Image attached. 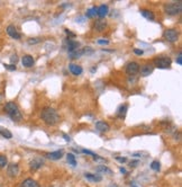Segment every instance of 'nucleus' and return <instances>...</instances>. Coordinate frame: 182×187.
I'll return each instance as SVG.
<instances>
[{"instance_id":"obj_1","label":"nucleus","mask_w":182,"mask_h":187,"mask_svg":"<svg viewBox=\"0 0 182 187\" xmlns=\"http://www.w3.org/2000/svg\"><path fill=\"white\" fill-rule=\"evenodd\" d=\"M41 117L44 121V123L48 126L55 125L56 123H59L60 121V115L59 113L56 112L54 108H51V107H46L42 111V114H41Z\"/></svg>"},{"instance_id":"obj_2","label":"nucleus","mask_w":182,"mask_h":187,"mask_svg":"<svg viewBox=\"0 0 182 187\" xmlns=\"http://www.w3.org/2000/svg\"><path fill=\"white\" fill-rule=\"evenodd\" d=\"M5 112L10 116V118L12 121L18 122V121H20L22 118V113H20L18 106H17L15 103H12V101H9V103L6 104L5 105Z\"/></svg>"},{"instance_id":"obj_3","label":"nucleus","mask_w":182,"mask_h":187,"mask_svg":"<svg viewBox=\"0 0 182 187\" xmlns=\"http://www.w3.org/2000/svg\"><path fill=\"white\" fill-rule=\"evenodd\" d=\"M164 10L168 15H179L182 10V3L181 1H177V3H166L164 6Z\"/></svg>"},{"instance_id":"obj_4","label":"nucleus","mask_w":182,"mask_h":187,"mask_svg":"<svg viewBox=\"0 0 182 187\" xmlns=\"http://www.w3.org/2000/svg\"><path fill=\"white\" fill-rule=\"evenodd\" d=\"M154 65L159 69H169L171 65V59L168 56H161L154 60Z\"/></svg>"},{"instance_id":"obj_5","label":"nucleus","mask_w":182,"mask_h":187,"mask_svg":"<svg viewBox=\"0 0 182 187\" xmlns=\"http://www.w3.org/2000/svg\"><path fill=\"white\" fill-rule=\"evenodd\" d=\"M178 37H179V34H178V32L175 31V29H173V28L166 29V31L164 32V39H165L168 42H171V43L177 42Z\"/></svg>"},{"instance_id":"obj_6","label":"nucleus","mask_w":182,"mask_h":187,"mask_svg":"<svg viewBox=\"0 0 182 187\" xmlns=\"http://www.w3.org/2000/svg\"><path fill=\"white\" fill-rule=\"evenodd\" d=\"M140 71V64L137 62H130L127 64L126 67V72L128 75H135Z\"/></svg>"},{"instance_id":"obj_7","label":"nucleus","mask_w":182,"mask_h":187,"mask_svg":"<svg viewBox=\"0 0 182 187\" xmlns=\"http://www.w3.org/2000/svg\"><path fill=\"white\" fill-rule=\"evenodd\" d=\"M7 174L9 177H17L19 174V167L17 164H10L7 168Z\"/></svg>"},{"instance_id":"obj_8","label":"nucleus","mask_w":182,"mask_h":187,"mask_svg":"<svg viewBox=\"0 0 182 187\" xmlns=\"http://www.w3.org/2000/svg\"><path fill=\"white\" fill-rule=\"evenodd\" d=\"M7 34H8V35L11 37V39H20V34H19V32L17 31V28L15 27L14 25H9L8 27H7Z\"/></svg>"},{"instance_id":"obj_9","label":"nucleus","mask_w":182,"mask_h":187,"mask_svg":"<svg viewBox=\"0 0 182 187\" xmlns=\"http://www.w3.org/2000/svg\"><path fill=\"white\" fill-rule=\"evenodd\" d=\"M22 65H24L25 68H32L34 65V63H35V61H34L33 56L26 54V55L22 56Z\"/></svg>"},{"instance_id":"obj_10","label":"nucleus","mask_w":182,"mask_h":187,"mask_svg":"<svg viewBox=\"0 0 182 187\" xmlns=\"http://www.w3.org/2000/svg\"><path fill=\"white\" fill-rule=\"evenodd\" d=\"M140 75H143V77H147V75H150L153 72L154 67L152 64H144L143 67L140 68Z\"/></svg>"},{"instance_id":"obj_11","label":"nucleus","mask_w":182,"mask_h":187,"mask_svg":"<svg viewBox=\"0 0 182 187\" xmlns=\"http://www.w3.org/2000/svg\"><path fill=\"white\" fill-rule=\"evenodd\" d=\"M79 46H80V43L79 42L73 41V39H67L66 48H67V51H69V53H70V52H73V51L78 50Z\"/></svg>"},{"instance_id":"obj_12","label":"nucleus","mask_w":182,"mask_h":187,"mask_svg":"<svg viewBox=\"0 0 182 187\" xmlns=\"http://www.w3.org/2000/svg\"><path fill=\"white\" fill-rule=\"evenodd\" d=\"M96 128H97L99 132H104V133H105V132L109 131L110 126H109V124L106 123V122H102V121H100V122H97V123H96Z\"/></svg>"},{"instance_id":"obj_13","label":"nucleus","mask_w":182,"mask_h":187,"mask_svg":"<svg viewBox=\"0 0 182 187\" xmlns=\"http://www.w3.org/2000/svg\"><path fill=\"white\" fill-rule=\"evenodd\" d=\"M69 70H70L71 72H72L74 75H81L82 71H83V69H82V68L80 67V65H78V64H74V63L69 64Z\"/></svg>"},{"instance_id":"obj_14","label":"nucleus","mask_w":182,"mask_h":187,"mask_svg":"<svg viewBox=\"0 0 182 187\" xmlns=\"http://www.w3.org/2000/svg\"><path fill=\"white\" fill-rule=\"evenodd\" d=\"M62 156H63V151L62 150L53 151V152H50V153L46 154V157L51 160H59L62 158Z\"/></svg>"},{"instance_id":"obj_15","label":"nucleus","mask_w":182,"mask_h":187,"mask_svg":"<svg viewBox=\"0 0 182 187\" xmlns=\"http://www.w3.org/2000/svg\"><path fill=\"white\" fill-rule=\"evenodd\" d=\"M20 187H39L38 183L36 180H34L33 178H27L22 183Z\"/></svg>"},{"instance_id":"obj_16","label":"nucleus","mask_w":182,"mask_h":187,"mask_svg":"<svg viewBox=\"0 0 182 187\" xmlns=\"http://www.w3.org/2000/svg\"><path fill=\"white\" fill-rule=\"evenodd\" d=\"M97 15H98L99 17H105L108 15V6L106 5H101L99 8H97Z\"/></svg>"},{"instance_id":"obj_17","label":"nucleus","mask_w":182,"mask_h":187,"mask_svg":"<svg viewBox=\"0 0 182 187\" xmlns=\"http://www.w3.org/2000/svg\"><path fill=\"white\" fill-rule=\"evenodd\" d=\"M106 26H107V23L102 19H98L97 22L95 23V29L97 32H102Z\"/></svg>"},{"instance_id":"obj_18","label":"nucleus","mask_w":182,"mask_h":187,"mask_svg":"<svg viewBox=\"0 0 182 187\" xmlns=\"http://www.w3.org/2000/svg\"><path fill=\"white\" fill-rule=\"evenodd\" d=\"M29 165H31V168L33 169V170H37V169H39V168L44 165V162H43V160H41V159H34L33 161H31Z\"/></svg>"},{"instance_id":"obj_19","label":"nucleus","mask_w":182,"mask_h":187,"mask_svg":"<svg viewBox=\"0 0 182 187\" xmlns=\"http://www.w3.org/2000/svg\"><path fill=\"white\" fill-rule=\"evenodd\" d=\"M84 52H86V51L79 48L78 50L73 51V52H70V53H69V56H70L71 59H79V58H80L81 55H83Z\"/></svg>"},{"instance_id":"obj_20","label":"nucleus","mask_w":182,"mask_h":187,"mask_svg":"<svg viewBox=\"0 0 182 187\" xmlns=\"http://www.w3.org/2000/svg\"><path fill=\"white\" fill-rule=\"evenodd\" d=\"M140 14H142V16L145 17L146 19H149V20H154L155 18L154 14L150 10H146V9H142V10H140Z\"/></svg>"},{"instance_id":"obj_21","label":"nucleus","mask_w":182,"mask_h":187,"mask_svg":"<svg viewBox=\"0 0 182 187\" xmlns=\"http://www.w3.org/2000/svg\"><path fill=\"white\" fill-rule=\"evenodd\" d=\"M0 135H2L6 139H11V138H12L11 132L9 131V130H7L6 127H3V126H0Z\"/></svg>"},{"instance_id":"obj_22","label":"nucleus","mask_w":182,"mask_h":187,"mask_svg":"<svg viewBox=\"0 0 182 187\" xmlns=\"http://www.w3.org/2000/svg\"><path fill=\"white\" fill-rule=\"evenodd\" d=\"M84 177L87 179H89V180H91V182H101V176H97V175H92V174H84Z\"/></svg>"},{"instance_id":"obj_23","label":"nucleus","mask_w":182,"mask_h":187,"mask_svg":"<svg viewBox=\"0 0 182 187\" xmlns=\"http://www.w3.org/2000/svg\"><path fill=\"white\" fill-rule=\"evenodd\" d=\"M126 112H127V106L126 105H123V106H121L119 108H118L117 111V115L119 116L121 118H123L125 115H126Z\"/></svg>"},{"instance_id":"obj_24","label":"nucleus","mask_w":182,"mask_h":187,"mask_svg":"<svg viewBox=\"0 0 182 187\" xmlns=\"http://www.w3.org/2000/svg\"><path fill=\"white\" fill-rule=\"evenodd\" d=\"M66 159H67V162H69L70 165L76 166V156H74V154L67 153L66 154Z\"/></svg>"},{"instance_id":"obj_25","label":"nucleus","mask_w":182,"mask_h":187,"mask_svg":"<svg viewBox=\"0 0 182 187\" xmlns=\"http://www.w3.org/2000/svg\"><path fill=\"white\" fill-rule=\"evenodd\" d=\"M96 170L98 171V173H104V174H108V175H110V174H111V170H110L109 168L105 167V166H98V167L96 168Z\"/></svg>"},{"instance_id":"obj_26","label":"nucleus","mask_w":182,"mask_h":187,"mask_svg":"<svg viewBox=\"0 0 182 187\" xmlns=\"http://www.w3.org/2000/svg\"><path fill=\"white\" fill-rule=\"evenodd\" d=\"M7 162H8L7 157L3 156V154H0V168L6 167V166H7Z\"/></svg>"},{"instance_id":"obj_27","label":"nucleus","mask_w":182,"mask_h":187,"mask_svg":"<svg viewBox=\"0 0 182 187\" xmlns=\"http://www.w3.org/2000/svg\"><path fill=\"white\" fill-rule=\"evenodd\" d=\"M97 15V7H92L87 11V17H93Z\"/></svg>"},{"instance_id":"obj_28","label":"nucleus","mask_w":182,"mask_h":187,"mask_svg":"<svg viewBox=\"0 0 182 187\" xmlns=\"http://www.w3.org/2000/svg\"><path fill=\"white\" fill-rule=\"evenodd\" d=\"M151 168L153 169V170L159 171V170H160V168H161V164L159 161H153L151 164Z\"/></svg>"},{"instance_id":"obj_29","label":"nucleus","mask_w":182,"mask_h":187,"mask_svg":"<svg viewBox=\"0 0 182 187\" xmlns=\"http://www.w3.org/2000/svg\"><path fill=\"white\" fill-rule=\"evenodd\" d=\"M3 67L6 68L7 70H10V71H15L16 70V65L15 64H3Z\"/></svg>"},{"instance_id":"obj_30","label":"nucleus","mask_w":182,"mask_h":187,"mask_svg":"<svg viewBox=\"0 0 182 187\" xmlns=\"http://www.w3.org/2000/svg\"><path fill=\"white\" fill-rule=\"evenodd\" d=\"M82 152H83V153H87V154H90V156H92L93 158H95L96 156H97V154L96 153H93L92 151H89V150H86V149H83V150H82Z\"/></svg>"},{"instance_id":"obj_31","label":"nucleus","mask_w":182,"mask_h":187,"mask_svg":"<svg viewBox=\"0 0 182 187\" xmlns=\"http://www.w3.org/2000/svg\"><path fill=\"white\" fill-rule=\"evenodd\" d=\"M10 61H11V64L16 63V62L18 61V58H17V55H16V54H14V55H11V58H10Z\"/></svg>"},{"instance_id":"obj_32","label":"nucleus","mask_w":182,"mask_h":187,"mask_svg":"<svg viewBox=\"0 0 182 187\" xmlns=\"http://www.w3.org/2000/svg\"><path fill=\"white\" fill-rule=\"evenodd\" d=\"M177 63L179 64V65H181V64H182V56H181V53H179V55H178V58H177Z\"/></svg>"},{"instance_id":"obj_33","label":"nucleus","mask_w":182,"mask_h":187,"mask_svg":"<svg viewBox=\"0 0 182 187\" xmlns=\"http://www.w3.org/2000/svg\"><path fill=\"white\" fill-rule=\"evenodd\" d=\"M97 43H98V44H108V41H107V39H98V41H97Z\"/></svg>"},{"instance_id":"obj_34","label":"nucleus","mask_w":182,"mask_h":187,"mask_svg":"<svg viewBox=\"0 0 182 187\" xmlns=\"http://www.w3.org/2000/svg\"><path fill=\"white\" fill-rule=\"evenodd\" d=\"M134 53H135V54H137V55H142V54H143V51H142V50H137V49H135V50H134Z\"/></svg>"},{"instance_id":"obj_35","label":"nucleus","mask_w":182,"mask_h":187,"mask_svg":"<svg viewBox=\"0 0 182 187\" xmlns=\"http://www.w3.org/2000/svg\"><path fill=\"white\" fill-rule=\"evenodd\" d=\"M65 33L67 34V35H70V36H72V37H74L76 36V34H73L72 32H70V31H67V29H65Z\"/></svg>"},{"instance_id":"obj_36","label":"nucleus","mask_w":182,"mask_h":187,"mask_svg":"<svg viewBox=\"0 0 182 187\" xmlns=\"http://www.w3.org/2000/svg\"><path fill=\"white\" fill-rule=\"evenodd\" d=\"M116 159H117L118 161H121V162H125V161H126V158H121V157H117Z\"/></svg>"},{"instance_id":"obj_37","label":"nucleus","mask_w":182,"mask_h":187,"mask_svg":"<svg viewBox=\"0 0 182 187\" xmlns=\"http://www.w3.org/2000/svg\"><path fill=\"white\" fill-rule=\"evenodd\" d=\"M37 42H38V39H29V41H28L29 44H34V43H37Z\"/></svg>"},{"instance_id":"obj_38","label":"nucleus","mask_w":182,"mask_h":187,"mask_svg":"<svg viewBox=\"0 0 182 187\" xmlns=\"http://www.w3.org/2000/svg\"><path fill=\"white\" fill-rule=\"evenodd\" d=\"M137 165V161H133V162H130V166H133V167H134V166H136Z\"/></svg>"},{"instance_id":"obj_39","label":"nucleus","mask_w":182,"mask_h":187,"mask_svg":"<svg viewBox=\"0 0 182 187\" xmlns=\"http://www.w3.org/2000/svg\"><path fill=\"white\" fill-rule=\"evenodd\" d=\"M121 173H123V174H126L127 171H126V169H124V168H121Z\"/></svg>"},{"instance_id":"obj_40","label":"nucleus","mask_w":182,"mask_h":187,"mask_svg":"<svg viewBox=\"0 0 182 187\" xmlns=\"http://www.w3.org/2000/svg\"><path fill=\"white\" fill-rule=\"evenodd\" d=\"M64 138H65V140H66V141H70V137H67V135H64Z\"/></svg>"},{"instance_id":"obj_41","label":"nucleus","mask_w":182,"mask_h":187,"mask_svg":"<svg viewBox=\"0 0 182 187\" xmlns=\"http://www.w3.org/2000/svg\"><path fill=\"white\" fill-rule=\"evenodd\" d=\"M1 99H2V96H1V95H0V101H1Z\"/></svg>"}]
</instances>
